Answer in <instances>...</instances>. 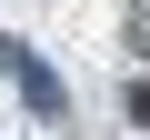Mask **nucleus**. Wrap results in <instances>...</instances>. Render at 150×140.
I'll use <instances>...</instances> for the list:
<instances>
[{
    "instance_id": "2",
    "label": "nucleus",
    "mask_w": 150,
    "mask_h": 140,
    "mask_svg": "<svg viewBox=\"0 0 150 140\" xmlns=\"http://www.w3.org/2000/svg\"><path fill=\"white\" fill-rule=\"evenodd\" d=\"M140 50H150V10H140Z\"/></svg>"
},
{
    "instance_id": "1",
    "label": "nucleus",
    "mask_w": 150,
    "mask_h": 140,
    "mask_svg": "<svg viewBox=\"0 0 150 140\" xmlns=\"http://www.w3.org/2000/svg\"><path fill=\"white\" fill-rule=\"evenodd\" d=\"M10 70H20V90H30V110H40V120H60V80H50V70H40V60H10Z\"/></svg>"
}]
</instances>
